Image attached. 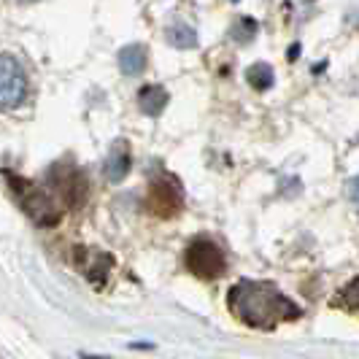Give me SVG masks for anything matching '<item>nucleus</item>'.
<instances>
[{"instance_id": "1", "label": "nucleus", "mask_w": 359, "mask_h": 359, "mask_svg": "<svg viewBox=\"0 0 359 359\" xmlns=\"http://www.w3.org/2000/svg\"><path fill=\"white\" fill-rule=\"evenodd\" d=\"M227 306L238 322L254 330H273L284 322L303 316V308L294 306L287 294L270 281L243 278L227 292Z\"/></svg>"}, {"instance_id": "2", "label": "nucleus", "mask_w": 359, "mask_h": 359, "mask_svg": "<svg viewBox=\"0 0 359 359\" xmlns=\"http://www.w3.org/2000/svg\"><path fill=\"white\" fill-rule=\"evenodd\" d=\"M3 181H6V187H8V192H11V198L17 200L19 208L30 216L36 224H41V227H54V224H60V219H62L60 205L54 203L49 192H43V189L38 187L36 181L25 179V176H17V173H11V170H3Z\"/></svg>"}, {"instance_id": "3", "label": "nucleus", "mask_w": 359, "mask_h": 359, "mask_svg": "<svg viewBox=\"0 0 359 359\" xmlns=\"http://www.w3.org/2000/svg\"><path fill=\"white\" fill-rule=\"evenodd\" d=\"M46 184L65 208H81L90 198V179L73 162H57L46 173Z\"/></svg>"}, {"instance_id": "4", "label": "nucleus", "mask_w": 359, "mask_h": 359, "mask_svg": "<svg viewBox=\"0 0 359 359\" xmlns=\"http://www.w3.org/2000/svg\"><path fill=\"white\" fill-rule=\"evenodd\" d=\"M184 262H187V270L192 276H198L200 281H214V278H219L227 270L224 252L216 246L214 241H208V238L192 241L187 246V252H184Z\"/></svg>"}, {"instance_id": "5", "label": "nucleus", "mask_w": 359, "mask_h": 359, "mask_svg": "<svg viewBox=\"0 0 359 359\" xmlns=\"http://www.w3.org/2000/svg\"><path fill=\"white\" fill-rule=\"evenodd\" d=\"M184 205V189H181V181L170 173H160L154 176L149 184V192H146V208L154 216H176Z\"/></svg>"}, {"instance_id": "6", "label": "nucleus", "mask_w": 359, "mask_h": 359, "mask_svg": "<svg viewBox=\"0 0 359 359\" xmlns=\"http://www.w3.org/2000/svg\"><path fill=\"white\" fill-rule=\"evenodd\" d=\"M27 97V76L11 54L0 57V103L6 111L19 108Z\"/></svg>"}, {"instance_id": "7", "label": "nucleus", "mask_w": 359, "mask_h": 359, "mask_svg": "<svg viewBox=\"0 0 359 359\" xmlns=\"http://www.w3.org/2000/svg\"><path fill=\"white\" fill-rule=\"evenodd\" d=\"M73 262H76V268L81 270L92 284H103L108 278V273H111V268H114V257L111 254L95 252V249H81V246L73 249Z\"/></svg>"}, {"instance_id": "8", "label": "nucleus", "mask_w": 359, "mask_h": 359, "mask_svg": "<svg viewBox=\"0 0 359 359\" xmlns=\"http://www.w3.org/2000/svg\"><path fill=\"white\" fill-rule=\"evenodd\" d=\"M130 168H133V154H130V144H127L125 138H119V141H114L111 149H108V157H106V179L111 184H122L127 179V173H130Z\"/></svg>"}, {"instance_id": "9", "label": "nucleus", "mask_w": 359, "mask_h": 359, "mask_svg": "<svg viewBox=\"0 0 359 359\" xmlns=\"http://www.w3.org/2000/svg\"><path fill=\"white\" fill-rule=\"evenodd\" d=\"M116 62H119V71L125 76H141L146 71V62H149V52H146L144 43H130L125 49H119Z\"/></svg>"}, {"instance_id": "10", "label": "nucleus", "mask_w": 359, "mask_h": 359, "mask_svg": "<svg viewBox=\"0 0 359 359\" xmlns=\"http://www.w3.org/2000/svg\"><path fill=\"white\" fill-rule=\"evenodd\" d=\"M168 100H170V95L160 84H149V87L138 92V106H141L146 116H160L165 106H168Z\"/></svg>"}, {"instance_id": "11", "label": "nucleus", "mask_w": 359, "mask_h": 359, "mask_svg": "<svg viewBox=\"0 0 359 359\" xmlns=\"http://www.w3.org/2000/svg\"><path fill=\"white\" fill-rule=\"evenodd\" d=\"M165 36H168V43L176 46V49H195L198 46V33L184 22H173L165 30Z\"/></svg>"}, {"instance_id": "12", "label": "nucleus", "mask_w": 359, "mask_h": 359, "mask_svg": "<svg viewBox=\"0 0 359 359\" xmlns=\"http://www.w3.org/2000/svg\"><path fill=\"white\" fill-rule=\"evenodd\" d=\"M246 81L252 84L254 90L265 92L273 87L276 76H273V68H270L268 62H254L252 68H246Z\"/></svg>"}, {"instance_id": "13", "label": "nucleus", "mask_w": 359, "mask_h": 359, "mask_svg": "<svg viewBox=\"0 0 359 359\" xmlns=\"http://www.w3.org/2000/svg\"><path fill=\"white\" fill-rule=\"evenodd\" d=\"M338 306H343L346 311H351V313H359V276L351 281V284H346V287L338 292Z\"/></svg>"}, {"instance_id": "14", "label": "nucleus", "mask_w": 359, "mask_h": 359, "mask_svg": "<svg viewBox=\"0 0 359 359\" xmlns=\"http://www.w3.org/2000/svg\"><path fill=\"white\" fill-rule=\"evenodd\" d=\"M257 36V22L252 17H238L233 25V38L241 43H249Z\"/></svg>"}, {"instance_id": "15", "label": "nucleus", "mask_w": 359, "mask_h": 359, "mask_svg": "<svg viewBox=\"0 0 359 359\" xmlns=\"http://www.w3.org/2000/svg\"><path fill=\"white\" fill-rule=\"evenodd\" d=\"M348 198H351L359 205V176H357V179L348 181Z\"/></svg>"}, {"instance_id": "16", "label": "nucleus", "mask_w": 359, "mask_h": 359, "mask_svg": "<svg viewBox=\"0 0 359 359\" xmlns=\"http://www.w3.org/2000/svg\"><path fill=\"white\" fill-rule=\"evenodd\" d=\"M81 359H111V357H97V354H79Z\"/></svg>"}]
</instances>
